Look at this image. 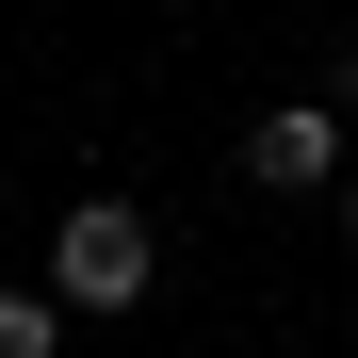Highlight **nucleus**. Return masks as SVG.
I'll return each mask as SVG.
<instances>
[{
	"label": "nucleus",
	"instance_id": "obj_1",
	"mask_svg": "<svg viewBox=\"0 0 358 358\" xmlns=\"http://www.w3.org/2000/svg\"><path fill=\"white\" fill-rule=\"evenodd\" d=\"M147 277H163V228L131 196H66L49 212V293L66 310H147Z\"/></svg>",
	"mask_w": 358,
	"mask_h": 358
},
{
	"label": "nucleus",
	"instance_id": "obj_2",
	"mask_svg": "<svg viewBox=\"0 0 358 358\" xmlns=\"http://www.w3.org/2000/svg\"><path fill=\"white\" fill-rule=\"evenodd\" d=\"M245 179H261V196H342V98H277L261 114V131H245Z\"/></svg>",
	"mask_w": 358,
	"mask_h": 358
},
{
	"label": "nucleus",
	"instance_id": "obj_3",
	"mask_svg": "<svg viewBox=\"0 0 358 358\" xmlns=\"http://www.w3.org/2000/svg\"><path fill=\"white\" fill-rule=\"evenodd\" d=\"M0 358H66V293H0Z\"/></svg>",
	"mask_w": 358,
	"mask_h": 358
},
{
	"label": "nucleus",
	"instance_id": "obj_4",
	"mask_svg": "<svg viewBox=\"0 0 358 358\" xmlns=\"http://www.w3.org/2000/svg\"><path fill=\"white\" fill-rule=\"evenodd\" d=\"M326 98H342V114H358V49H342V66H326Z\"/></svg>",
	"mask_w": 358,
	"mask_h": 358
},
{
	"label": "nucleus",
	"instance_id": "obj_5",
	"mask_svg": "<svg viewBox=\"0 0 358 358\" xmlns=\"http://www.w3.org/2000/svg\"><path fill=\"white\" fill-rule=\"evenodd\" d=\"M342 228H358V179H342Z\"/></svg>",
	"mask_w": 358,
	"mask_h": 358
}]
</instances>
